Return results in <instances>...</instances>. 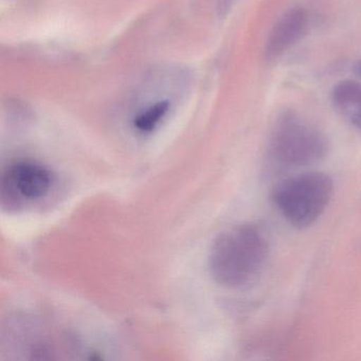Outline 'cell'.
<instances>
[{
    "mask_svg": "<svg viewBox=\"0 0 361 361\" xmlns=\"http://www.w3.org/2000/svg\"><path fill=\"white\" fill-rule=\"evenodd\" d=\"M270 253L267 232L257 224L230 228L214 240L209 253L213 280L227 288H240L259 278Z\"/></svg>",
    "mask_w": 361,
    "mask_h": 361,
    "instance_id": "1",
    "label": "cell"
},
{
    "mask_svg": "<svg viewBox=\"0 0 361 361\" xmlns=\"http://www.w3.org/2000/svg\"><path fill=\"white\" fill-rule=\"evenodd\" d=\"M333 180L322 172H306L281 181L272 192V202L283 219L303 229L316 223L333 196Z\"/></svg>",
    "mask_w": 361,
    "mask_h": 361,
    "instance_id": "2",
    "label": "cell"
},
{
    "mask_svg": "<svg viewBox=\"0 0 361 361\" xmlns=\"http://www.w3.org/2000/svg\"><path fill=\"white\" fill-rule=\"evenodd\" d=\"M326 151L324 136L295 115L283 116L270 138V157L283 168L312 166L321 161Z\"/></svg>",
    "mask_w": 361,
    "mask_h": 361,
    "instance_id": "3",
    "label": "cell"
},
{
    "mask_svg": "<svg viewBox=\"0 0 361 361\" xmlns=\"http://www.w3.org/2000/svg\"><path fill=\"white\" fill-rule=\"evenodd\" d=\"M3 192L25 200H41L47 195L52 185V175L47 168L32 161L12 164L3 179Z\"/></svg>",
    "mask_w": 361,
    "mask_h": 361,
    "instance_id": "4",
    "label": "cell"
},
{
    "mask_svg": "<svg viewBox=\"0 0 361 361\" xmlns=\"http://www.w3.org/2000/svg\"><path fill=\"white\" fill-rule=\"evenodd\" d=\"M307 23V13L303 8H293L283 14L268 35L265 49L267 58H279L298 43L305 33Z\"/></svg>",
    "mask_w": 361,
    "mask_h": 361,
    "instance_id": "5",
    "label": "cell"
},
{
    "mask_svg": "<svg viewBox=\"0 0 361 361\" xmlns=\"http://www.w3.org/2000/svg\"><path fill=\"white\" fill-rule=\"evenodd\" d=\"M331 101L336 109L354 128L361 130V84L346 80L334 87Z\"/></svg>",
    "mask_w": 361,
    "mask_h": 361,
    "instance_id": "6",
    "label": "cell"
},
{
    "mask_svg": "<svg viewBox=\"0 0 361 361\" xmlns=\"http://www.w3.org/2000/svg\"><path fill=\"white\" fill-rule=\"evenodd\" d=\"M170 109L169 101H158L149 105L147 109L136 116L134 126L141 133H151L159 126L161 120L166 117Z\"/></svg>",
    "mask_w": 361,
    "mask_h": 361,
    "instance_id": "7",
    "label": "cell"
},
{
    "mask_svg": "<svg viewBox=\"0 0 361 361\" xmlns=\"http://www.w3.org/2000/svg\"><path fill=\"white\" fill-rule=\"evenodd\" d=\"M235 0H217V11L221 16H226L233 7Z\"/></svg>",
    "mask_w": 361,
    "mask_h": 361,
    "instance_id": "8",
    "label": "cell"
}]
</instances>
